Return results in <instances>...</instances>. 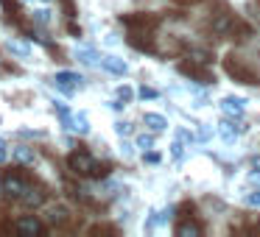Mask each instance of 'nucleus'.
Segmentation results:
<instances>
[{
	"mask_svg": "<svg viewBox=\"0 0 260 237\" xmlns=\"http://www.w3.org/2000/svg\"><path fill=\"white\" fill-rule=\"evenodd\" d=\"M28 190H31V184L23 181L20 176H3V181H0V192L6 198H20V201H23Z\"/></svg>",
	"mask_w": 260,
	"mask_h": 237,
	"instance_id": "f257e3e1",
	"label": "nucleus"
},
{
	"mask_svg": "<svg viewBox=\"0 0 260 237\" xmlns=\"http://www.w3.org/2000/svg\"><path fill=\"white\" fill-rule=\"evenodd\" d=\"M218 106H221V112H224L226 117L243 120V114H246V98H241V95H224Z\"/></svg>",
	"mask_w": 260,
	"mask_h": 237,
	"instance_id": "f03ea898",
	"label": "nucleus"
},
{
	"mask_svg": "<svg viewBox=\"0 0 260 237\" xmlns=\"http://www.w3.org/2000/svg\"><path fill=\"white\" fill-rule=\"evenodd\" d=\"M70 170H76L79 176H90V173H98V165H95V159L90 156L87 151H76V153H70Z\"/></svg>",
	"mask_w": 260,
	"mask_h": 237,
	"instance_id": "7ed1b4c3",
	"label": "nucleus"
},
{
	"mask_svg": "<svg viewBox=\"0 0 260 237\" xmlns=\"http://www.w3.org/2000/svg\"><path fill=\"white\" fill-rule=\"evenodd\" d=\"M59 112H62V123L68 131H73V134H90V120L84 114H70V109L64 112L62 103H59Z\"/></svg>",
	"mask_w": 260,
	"mask_h": 237,
	"instance_id": "20e7f679",
	"label": "nucleus"
},
{
	"mask_svg": "<svg viewBox=\"0 0 260 237\" xmlns=\"http://www.w3.org/2000/svg\"><path fill=\"white\" fill-rule=\"evenodd\" d=\"M218 134H221V140H224L226 145H235L238 137L243 134V126L241 123L235 126V120H232V117L230 120H221V123H218Z\"/></svg>",
	"mask_w": 260,
	"mask_h": 237,
	"instance_id": "39448f33",
	"label": "nucleus"
},
{
	"mask_svg": "<svg viewBox=\"0 0 260 237\" xmlns=\"http://www.w3.org/2000/svg\"><path fill=\"white\" fill-rule=\"evenodd\" d=\"M101 67L107 70V73H112V75H126V73H129V62L120 59V56H115V53L101 56Z\"/></svg>",
	"mask_w": 260,
	"mask_h": 237,
	"instance_id": "423d86ee",
	"label": "nucleus"
},
{
	"mask_svg": "<svg viewBox=\"0 0 260 237\" xmlns=\"http://www.w3.org/2000/svg\"><path fill=\"white\" fill-rule=\"evenodd\" d=\"M76 59H79L81 64H90V67H101V53H98L95 48L79 45V48H76Z\"/></svg>",
	"mask_w": 260,
	"mask_h": 237,
	"instance_id": "0eeeda50",
	"label": "nucleus"
},
{
	"mask_svg": "<svg viewBox=\"0 0 260 237\" xmlns=\"http://www.w3.org/2000/svg\"><path fill=\"white\" fill-rule=\"evenodd\" d=\"M84 84V75L81 73H73V70H62V73H56V87H70V90H76V87Z\"/></svg>",
	"mask_w": 260,
	"mask_h": 237,
	"instance_id": "6e6552de",
	"label": "nucleus"
},
{
	"mask_svg": "<svg viewBox=\"0 0 260 237\" xmlns=\"http://www.w3.org/2000/svg\"><path fill=\"white\" fill-rule=\"evenodd\" d=\"M143 123H146L151 131H165L171 126L168 117H165V114H157V112H146L143 114Z\"/></svg>",
	"mask_w": 260,
	"mask_h": 237,
	"instance_id": "1a4fd4ad",
	"label": "nucleus"
},
{
	"mask_svg": "<svg viewBox=\"0 0 260 237\" xmlns=\"http://www.w3.org/2000/svg\"><path fill=\"white\" fill-rule=\"evenodd\" d=\"M17 231H28V234H42V231H45V223H40L37 218L25 215V218H20V220H17Z\"/></svg>",
	"mask_w": 260,
	"mask_h": 237,
	"instance_id": "9d476101",
	"label": "nucleus"
},
{
	"mask_svg": "<svg viewBox=\"0 0 260 237\" xmlns=\"http://www.w3.org/2000/svg\"><path fill=\"white\" fill-rule=\"evenodd\" d=\"M42 201H45V192H42L40 187H31V190L25 192V198H23L25 207H40Z\"/></svg>",
	"mask_w": 260,
	"mask_h": 237,
	"instance_id": "9b49d317",
	"label": "nucleus"
},
{
	"mask_svg": "<svg viewBox=\"0 0 260 237\" xmlns=\"http://www.w3.org/2000/svg\"><path fill=\"white\" fill-rule=\"evenodd\" d=\"M48 220L51 223H64L68 220V207H51L48 209Z\"/></svg>",
	"mask_w": 260,
	"mask_h": 237,
	"instance_id": "f8f14e48",
	"label": "nucleus"
},
{
	"mask_svg": "<svg viewBox=\"0 0 260 237\" xmlns=\"http://www.w3.org/2000/svg\"><path fill=\"white\" fill-rule=\"evenodd\" d=\"M176 234H179V237H199V234H202V229H199L196 223H182L179 229H176Z\"/></svg>",
	"mask_w": 260,
	"mask_h": 237,
	"instance_id": "ddd939ff",
	"label": "nucleus"
},
{
	"mask_svg": "<svg viewBox=\"0 0 260 237\" xmlns=\"http://www.w3.org/2000/svg\"><path fill=\"white\" fill-rule=\"evenodd\" d=\"M213 134H215V131H213V126H210V123H199V142H210V140H213Z\"/></svg>",
	"mask_w": 260,
	"mask_h": 237,
	"instance_id": "4468645a",
	"label": "nucleus"
},
{
	"mask_svg": "<svg viewBox=\"0 0 260 237\" xmlns=\"http://www.w3.org/2000/svg\"><path fill=\"white\" fill-rule=\"evenodd\" d=\"M6 48H9L12 53H17V56H31V48L25 45V42H9Z\"/></svg>",
	"mask_w": 260,
	"mask_h": 237,
	"instance_id": "2eb2a0df",
	"label": "nucleus"
},
{
	"mask_svg": "<svg viewBox=\"0 0 260 237\" xmlns=\"http://www.w3.org/2000/svg\"><path fill=\"white\" fill-rule=\"evenodd\" d=\"M171 156H174L176 162H179V159L185 156V145H182V140H179V137H176V140L171 142Z\"/></svg>",
	"mask_w": 260,
	"mask_h": 237,
	"instance_id": "dca6fc26",
	"label": "nucleus"
},
{
	"mask_svg": "<svg viewBox=\"0 0 260 237\" xmlns=\"http://www.w3.org/2000/svg\"><path fill=\"white\" fill-rule=\"evenodd\" d=\"M243 204H246V207H260V190H257V187L243 195Z\"/></svg>",
	"mask_w": 260,
	"mask_h": 237,
	"instance_id": "f3484780",
	"label": "nucleus"
},
{
	"mask_svg": "<svg viewBox=\"0 0 260 237\" xmlns=\"http://www.w3.org/2000/svg\"><path fill=\"white\" fill-rule=\"evenodd\" d=\"M135 142H137V148H140V151H148V148H154V137H151V134H140Z\"/></svg>",
	"mask_w": 260,
	"mask_h": 237,
	"instance_id": "a211bd4d",
	"label": "nucleus"
},
{
	"mask_svg": "<svg viewBox=\"0 0 260 237\" xmlns=\"http://www.w3.org/2000/svg\"><path fill=\"white\" fill-rule=\"evenodd\" d=\"M14 159H17V162H31L34 156H31V151H28V148H23V145H20V148H14Z\"/></svg>",
	"mask_w": 260,
	"mask_h": 237,
	"instance_id": "6ab92c4d",
	"label": "nucleus"
},
{
	"mask_svg": "<svg viewBox=\"0 0 260 237\" xmlns=\"http://www.w3.org/2000/svg\"><path fill=\"white\" fill-rule=\"evenodd\" d=\"M137 95H140L143 101H154V98H159V92L151 90V87H140V90H137Z\"/></svg>",
	"mask_w": 260,
	"mask_h": 237,
	"instance_id": "aec40b11",
	"label": "nucleus"
},
{
	"mask_svg": "<svg viewBox=\"0 0 260 237\" xmlns=\"http://www.w3.org/2000/svg\"><path fill=\"white\" fill-rule=\"evenodd\" d=\"M143 162H148V165H159V162H162V156H159L157 151H151V148H148V151H143Z\"/></svg>",
	"mask_w": 260,
	"mask_h": 237,
	"instance_id": "412c9836",
	"label": "nucleus"
},
{
	"mask_svg": "<svg viewBox=\"0 0 260 237\" xmlns=\"http://www.w3.org/2000/svg\"><path fill=\"white\" fill-rule=\"evenodd\" d=\"M213 31H215V34H226V31H230V20H226V17H218V20L213 23Z\"/></svg>",
	"mask_w": 260,
	"mask_h": 237,
	"instance_id": "4be33fe9",
	"label": "nucleus"
},
{
	"mask_svg": "<svg viewBox=\"0 0 260 237\" xmlns=\"http://www.w3.org/2000/svg\"><path fill=\"white\" fill-rule=\"evenodd\" d=\"M118 98H120V101H126V103H129L132 101V98H135V90H132V87H118Z\"/></svg>",
	"mask_w": 260,
	"mask_h": 237,
	"instance_id": "5701e85b",
	"label": "nucleus"
},
{
	"mask_svg": "<svg viewBox=\"0 0 260 237\" xmlns=\"http://www.w3.org/2000/svg\"><path fill=\"white\" fill-rule=\"evenodd\" d=\"M115 131H118L120 137H129V134H132V123H126V120H118V123H115Z\"/></svg>",
	"mask_w": 260,
	"mask_h": 237,
	"instance_id": "b1692460",
	"label": "nucleus"
},
{
	"mask_svg": "<svg viewBox=\"0 0 260 237\" xmlns=\"http://www.w3.org/2000/svg\"><path fill=\"white\" fill-rule=\"evenodd\" d=\"M190 56H193V62H199V64H207L210 62V53L207 51H190Z\"/></svg>",
	"mask_w": 260,
	"mask_h": 237,
	"instance_id": "393cba45",
	"label": "nucleus"
},
{
	"mask_svg": "<svg viewBox=\"0 0 260 237\" xmlns=\"http://www.w3.org/2000/svg\"><path fill=\"white\" fill-rule=\"evenodd\" d=\"M246 184L249 187H260V170H249V173H246Z\"/></svg>",
	"mask_w": 260,
	"mask_h": 237,
	"instance_id": "a878e982",
	"label": "nucleus"
},
{
	"mask_svg": "<svg viewBox=\"0 0 260 237\" xmlns=\"http://www.w3.org/2000/svg\"><path fill=\"white\" fill-rule=\"evenodd\" d=\"M34 20L37 23H51V12H48V9H40V12H34Z\"/></svg>",
	"mask_w": 260,
	"mask_h": 237,
	"instance_id": "bb28decb",
	"label": "nucleus"
},
{
	"mask_svg": "<svg viewBox=\"0 0 260 237\" xmlns=\"http://www.w3.org/2000/svg\"><path fill=\"white\" fill-rule=\"evenodd\" d=\"M123 106H126V101H109V109H115V112H123Z\"/></svg>",
	"mask_w": 260,
	"mask_h": 237,
	"instance_id": "cd10ccee",
	"label": "nucleus"
},
{
	"mask_svg": "<svg viewBox=\"0 0 260 237\" xmlns=\"http://www.w3.org/2000/svg\"><path fill=\"white\" fill-rule=\"evenodd\" d=\"M6 142H3V140H0V162H6Z\"/></svg>",
	"mask_w": 260,
	"mask_h": 237,
	"instance_id": "c85d7f7f",
	"label": "nucleus"
},
{
	"mask_svg": "<svg viewBox=\"0 0 260 237\" xmlns=\"http://www.w3.org/2000/svg\"><path fill=\"white\" fill-rule=\"evenodd\" d=\"M120 151H123V156H132V145H126V142L120 145Z\"/></svg>",
	"mask_w": 260,
	"mask_h": 237,
	"instance_id": "c756f323",
	"label": "nucleus"
},
{
	"mask_svg": "<svg viewBox=\"0 0 260 237\" xmlns=\"http://www.w3.org/2000/svg\"><path fill=\"white\" fill-rule=\"evenodd\" d=\"M23 3H28V0H23Z\"/></svg>",
	"mask_w": 260,
	"mask_h": 237,
	"instance_id": "7c9ffc66",
	"label": "nucleus"
},
{
	"mask_svg": "<svg viewBox=\"0 0 260 237\" xmlns=\"http://www.w3.org/2000/svg\"><path fill=\"white\" fill-rule=\"evenodd\" d=\"M45 3H48V0H45Z\"/></svg>",
	"mask_w": 260,
	"mask_h": 237,
	"instance_id": "2f4dec72",
	"label": "nucleus"
}]
</instances>
